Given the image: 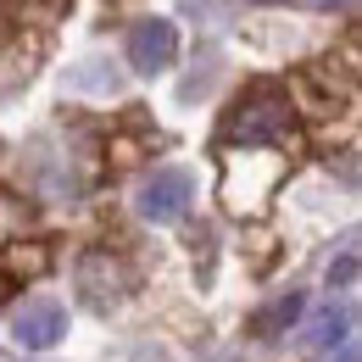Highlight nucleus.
Wrapping results in <instances>:
<instances>
[{
    "mask_svg": "<svg viewBox=\"0 0 362 362\" xmlns=\"http://www.w3.org/2000/svg\"><path fill=\"white\" fill-rule=\"evenodd\" d=\"M223 139L301 151V117H296L290 90H279V84H251V90H240L228 100V112H223Z\"/></svg>",
    "mask_w": 362,
    "mask_h": 362,
    "instance_id": "nucleus-1",
    "label": "nucleus"
},
{
    "mask_svg": "<svg viewBox=\"0 0 362 362\" xmlns=\"http://www.w3.org/2000/svg\"><path fill=\"white\" fill-rule=\"evenodd\" d=\"M189 201H195V179L184 168H156L151 179L139 184L134 212L145 223H179L184 212H189Z\"/></svg>",
    "mask_w": 362,
    "mask_h": 362,
    "instance_id": "nucleus-2",
    "label": "nucleus"
},
{
    "mask_svg": "<svg viewBox=\"0 0 362 362\" xmlns=\"http://www.w3.org/2000/svg\"><path fill=\"white\" fill-rule=\"evenodd\" d=\"M179 56V28L173 17H139L129 28V67L134 73H168Z\"/></svg>",
    "mask_w": 362,
    "mask_h": 362,
    "instance_id": "nucleus-3",
    "label": "nucleus"
},
{
    "mask_svg": "<svg viewBox=\"0 0 362 362\" xmlns=\"http://www.w3.org/2000/svg\"><path fill=\"white\" fill-rule=\"evenodd\" d=\"M62 334H67V307L62 301H28L23 313L11 317V340L23 351H50Z\"/></svg>",
    "mask_w": 362,
    "mask_h": 362,
    "instance_id": "nucleus-4",
    "label": "nucleus"
},
{
    "mask_svg": "<svg viewBox=\"0 0 362 362\" xmlns=\"http://www.w3.org/2000/svg\"><path fill=\"white\" fill-rule=\"evenodd\" d=\"M301 313H307V296H301V290H290V296H279L273 307H262V313L251 317V334H257V340H273V334H284Z\"/></svg>",
    "mask_w": 362,
    "mask_h": 362,
    "instance_id": "nucleus-5",
    "label": "nucleus"
},
{
    "mask_svg": "<svg viewBox=\"0 0 362 362\" xmlns=\"http://www.w3.org/2000/svg\"><path fill=\"white\" fill-rule=\"evenodd\" d=\"M346 329H351V317H346V307H323V313L307 323V346H340L346 340Z\"/></svg>",
    "mask_w": 362,
    "mask_h": 362,
    "instance_id": "nucleus-6",
    "label": "nucleus"
},
{
    "mask_svg": "<svg viewBox=\"0 0 362 362\" xmlns=\"http://www.w3.org/2000/svg\"><path fill=\"white\" fill-rule=\"evenodd\" d=\"M40 268H45V251H28V257H23V251H6V257H0V301L17 290L23 273H40Z\"/></svg>",
    "mask_w": 362,
    "mask_h": 362,
    "instance_id": "nucleus-7",
    "label": "nucleus"
},
{
    "mask_svg": "<svg viewBox=\"0 0 362 362\" xmlns=\"http://www.w3.org/2000/svg\"><path fill=\"white\" fill-rule=\"evenodd\" d=\"M329 279H334L340 290H346V284H357V257L346 251V257H340V268H329Z\"/></svg>",
    "mask_w": 362,
    "mask_h": 362,
    "instance_id": "nucleus-8",
    "label": "nucleus"
},
{
    "mask_svg": "<svg viewBox=\"0 0 362 362\" xmlns=\"http://www.w3.org/2000/svg\"><path fill=\"white\" fill-rule=\"evenodd\" d=\"M317 6H334V0H317Z\"/></svg>",
    "mask_w": 362,
    "mask_h": 362,
    "instance_id": "nucleus-9",
    "label": "nucleus"
}]
</instances>
